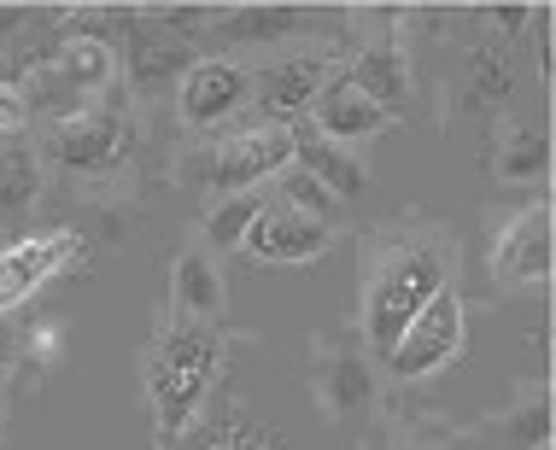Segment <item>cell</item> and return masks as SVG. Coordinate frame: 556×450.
Segmentation results:
<instances>
[{"label": "cell", "instance_id": "obj_1", "mask_svg": "<svg viewBox=\"0 0 556 450\" xmlns=\"http://www.w3.org/2000/svg\"><path fill=\"white\" fill-rule=\"evenodd\" d=\"M451 287V252L433 240H404V246L381 252L364 281V339L375 357H387L399 334Z\"/></svg>", "mask_w": 556, "mask_h": 450}, {"label": "cell", "instance_id": "obj_2", "mask_svg": "<svg viewBox=\"0 0 556 450\" xmlns=\"http://www.w3.org/2000/svg\"><path fill=\"white\" fill-rule=\"evenodd\" d=\"M217 357H223V339L205 322H176L159 339L153 363H147V398H153L159 439H182L200 422L212 381H217Z\"/></svg>", "mask_w": 556, "mask_h": 450}, {"label": "cell", "instance_id": "obj_3", "mask_svg": "<svg viewBox=\"0 0 556 450\" xmlns=\"http://www.w3.org/2000/svg\"><path fill=\"white\" fill-rule=\"evenodd\" d=\"M463 345H469V305L445 287L422 317L399 334L393 351H387V374H393V381H428V374L457 363Z\"/></svg>", "mask_w": 556, "mask_h": 450}, {"label": "cell", "instance_id": "obj_4", "mask_svg": "<svg viewBox=\"0 0 556 450\" xmlns=\"http://www.w3.org/2000/svg\"><path fill=\"white\" fill-rule=\"evenodd\" d=\"M334 77H340L334 59H323V53H288V59H276V65L252 70V106H258L264 124H293L299 112L317 106V94Z\"/></svg>", "mask_w": 556, "mask_h": 450}, {"label": "cell", "instance_id": "obj_5", "mask_svg": "<svg viewBox=\"0 0 556 450\" xmlns=\"http://www.w3.org/2000/svg\"><path fill=\"white\" fill-rule=\"evenodd\" d=\"M281 170H293V129L288 124H258V129H240L217 153L212 188L223 200H235V193H258V182H269V176H281Z\"/></svg>", "mask_w": 556, "mask_h": 450}, {"label": "cell", "instance_id": "obj_6", "mask_svg": "<svg viewBox=\"0 0 556 450\" xmlns=\"http://www.w3.org/2000/svg\"><path fill=\"white\" fill-rule=\"evenodd\" d=\"M129 153V124L117 112H77L65 117L53 134H48V158L71 176H100V170H117Z\"/></svg>", "mask_w": 556, "mask_h": 450}, {"label": "cell", "instance_id": "obj_7", "mask_svg": "<svg viewBox=\"0 0 556 450\" xmlns=\"http://www.w3.org/2000/svg\"><path fill=\"white\" fill-rule=\"evenodd\" d=\"M247 100H252V70L240 59H193L188 77L176 82V106H182V124L193 129H217Z\"/></svg>", "mask_w": 556, "mask_h": 450}, {"label": "cell", "instance_id": "obj_8", "mask_svg": "<svg viewBox=\"0 0 556 450\" xmlns=\"http://www.w3.org/2000/svg\"><path fill=\"white\" fill-rule=\"evenodd\" d=\"M240 246L252 252L258 263H281V269H299L311 258H323L328 246H334V222H317L305 211H288V205H264L258 222L247 229Z\"/></svg>", "mask_w": 556, "mask_h": 450}, {"label": "cell", "instance_id": "obj_9", "mask_svg": "<svg viewBox=\"0 0 556 450\" xmlns=\"http://www.w3.org/2000/svg\"><path fill=\"white\" fill-rule=\"evenodd\" d=\"M556 263V240H551V205L521 211L492 246V275L498 287H545Z\"/></svg>", "mask_w": 556, "mask_h": 450}, {"label": "cell", "instance_id": "obj_10", "mask_svg": "<svg viewBox=\"0 0 556 450\" xmlns=\"http://www.w3.org/2000/svg\"><path fill=\"white\" fill-rule=\"evenodd\" d=\"M77 246H83L77 234H29V240L0 246V310L24 305L41 281L59 275V269L77 258Z\"/></svg>", "mask_w": 556, "mask_h": 450}, {"label": "cell", "instance_id": "obj_11", "mask_svg": "<svg viewBox=\"0 0 556 450\" xmlns=\"http://www.w3.org/2000/svg\"><path fill=\"white\" fill-rule=\"evenodd\" d=\"M311 129H317L323 141H334V146H352V141H369V134L393 129V112H381L369 94H357V88L345 82V70H340V77L317 94V106H311Z\"/></svg>", "mask_w": 556, "mask_h": 450}, {"label": "cell", "instance_id": "obj_12", "mask_svg": "<svg viewBox=\"0 0 556 450\" xmlns=\"http://www.w3.org/2000/svg\"><path fill=\"white\" fill-rule=\"evenodd\" d=\"M188 65H193V41L159 29L153 18H135V29H129V77H135L141 94H159V88L182 82Z\"/></svg>", "mask_w": 556, "mask_h": 450}, {"label": "cell", "instance_id": "obj_13", "mask_svg": "<svg viewBox=\"0 0 556 450\" xmlns=\"http://www.w3.org/2000/svg\"><path fill=\"white\" fill-rule=\"evenodd\" d=\"M288 129H293V170H305L311 182H323L334 200H357V193H369V170L345 153V146L323 141L311 124H288Z\"/></svg>", "mask_w": 556, "mask_h": 450}, {"label": "cell", "instance_id": "obj_14", "mask_svg": "<svg viewBox=\"0 0 556 450\" xmlns=\"http://www.w3.org/2000/svg\"><path fill=\"white\" fill-rule=\"evenodd\" d=\"M170 298L176 310H182V322H212L223 310V275L212 263V252L205 246H182L170 263Z\"/></svg>", "mask_w": 556, "mask_h": 450}, {"label": "cell", "instance_id": "obj_15", "mask_svg": "<svg viewBox=\"0 0 556 450\" xmlns=\"http://www.w3.org/2000/svg\"><path fill=\"white\" fill-rule=\"evenodd\" d=\"M345 82H352L357 94H369L381 112H399L404 94H410V59H404L399 41H375V48L357 53V65L345 70Z\"/></svg>", "mask_w": 556, "mask_h": 450}, {"label": "cell", "instance_id": "obj_16", "mask_svg": "<svg viewBox=\"0 0 556 450\" xmlns=\"http://www.w3.org/2000/svg\"><path fill=\"white\" fill-rule=\"evenodd\" d=\"M317 398L328 415H364L375 403V369L357 351H334L317 374Z\"/></svg>", "mask_w": 556, "mask_h": 450}, {"label": "cell", "instance_id": "obj_17", "mask_svg": "<svg viewBox=\"0 0 556 450\" xmlns=\"http://www.w3.org/2000/svg\"><path fill=\"white\" fill-rule=\"evenodd\" d=\"M193 450H288V439H281L247 398H229V410L193 439Z\"/></svg>", "mask_w": 556, "mask_h": 450}, {"label": "cell", "instance_id": "obj_18", "mask_svg": "<svg viewBox=\"0 0 556 450\" xmlns=\"http://www.w3.org/2000/svg\"><path fill=\"white\" fill-rule=\"evenodd\" d=\"M53 77H65V88H77V94H94L117 77V48L106 36H71L53 59Z\"/></svg>", "mask_w": 556, "mask_h": 450}, {"label": "cell", "instance_id": "obj_19", "mask_svg": "<svg viewBox=\"0 0 556 450\" xmlns=\"http://www.w3.org/2000/svg\"><path fill=\"white\" fill-rule=\"evenodd\" d=\"M551 170V129L528 117V124H509L498 141V176L504 182H539Z\"/></svg>", "mask_w": 556, "mask_h": 450}, {"label": "cell", "instance_id": "obj_20", "mask_svg": "<svg viewBox=\"0 0 556 450\" xmlns=\"http://www.w3.org/2000/svg\"><path fill=\"white\" fill-rule=\"evenodd\" d=\"M463 94H469V106H486V112L492 106H509V100H516V65H509L498 48H475Z\"/></svg>", "mask_w": 556, "mask_h": 450}, {"label": "cell", "instance_id": "obj_21", "mask_svg": "<svg viewBox=\"0 0 556 450\" xmlns=\"http://www.w3.org/2000/svg\"><path fill=\"white\" fill-rule=\"evenodd\" d=\"M41 200V158L29 146L0 153V211H29Z\"/></svg>", "mask_w": 556, "mask_h": 450}, {"label": "cell", "instance_id": "obj_22", "mask_svg": "<svg viewBox=\"0 0 556 450\" xmlns=\"http://www.w3.org/2000/svg\"><path fill=\"white\" fill-rule=\"evenodd\" d=\"M264 200L258 193H235V200H217L212 217H205V252H235L240 240H247V229L258 222Z\"/></svg>", "mask_w": 556, "mask_h": 450}, {"label": "cell", "instance_id": "obj_23", "mask_svg": "<svg viewBox=\"0 0 556 450\" xmlns=\"http://www.w3.org/2000/svg\"><path fill=\"white\" fill-rule=\"evenodd\" d=\"M293 24H299V7H235V12H223L217 36H229V41H276V36H288Z\"/></svg>", "mask_w": 556, "mask_h": 450}, {"label": "cell", "instance_id": "obj_24", "mask_svg": "<svg viewBox=\"0 0 556 450\" xmlns=\"http://www.w3.org/2000/svg\"><path fill=\"white\" fill-rule=\"evenodd\" d=\"M276 205H288V211H305V217H317V222H334L340 211V200L328 193L323 182H311L305 170H281V200Z\"/></svg>", "mask_w": 556, "mask_h": 450}, {"label": "cell", "instance_id": "obj_25", "mask_svg": "<svg viewBox=\"0 0 556 450\" xmlns=\"http://www.w3.org/2000/svg\"><path fill=\"white\" fill-rule=\"evenodd\" d=\"M504 433L516 439V450H551V403H545V398H533L528 410L509 415Z\"/></svg>", "mask_w": 556, "mask_h": 450}, {"label": "cell", "instance_id": "obj_26", "mask_svg": "<svg viewBox=\"0 0 556 450\" xmlns=\"http://www.w3.org/2000/svg\"><path fill=\"white\" fill-rule=\"evenodd\" d=\"M24 129H29V94L18 82H0V134L12 141V134H24Z\"/></svg>", "mask_w": 556, "mask_h": 450}, {"label": "cell", "instance_id": "obj_27", "mask_svg": "<svg viewBox=\"0 0 556 450\" xmlns=\"http://www.w3.org/2000/svg\"><path fill=\"white\" fill-rule=\"evenodd\" d=\"M533 18V7H492V24H504L509 36H521V24Z\"/></svg>", "mask_w": 556, "mask_h": 450}, {"label": "cell", "instance_id": "obj_28", "mask_svg": "<svg viewBox=\"0 0 556 450\" xmlns=\"http://www.w3.org/2000/svg\"><path fill=\"white\" fill-rule=\"evenodd\" d=\"M18 24H24V7H0V48L18 36Z\"/></svg>", "mask_w": 556, "mask_h": 450}]
</instances>
